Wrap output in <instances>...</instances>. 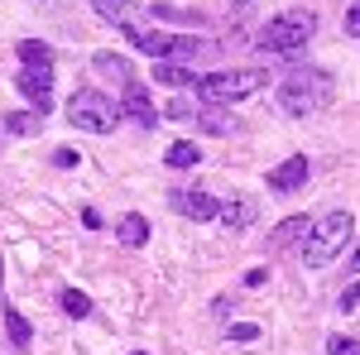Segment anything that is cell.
Returning <instances> with one entry per match:
<instances>
[{
    "mask_svg": "<svg viewBox=\"0 0 360 355\" xmlns=\"http://www.w3.org/2000/svg\"><path fill=\"white\" fill-rule=\"evenodd\" d=\"M120 101H111L106 91H96V86H77L72 96H68V120L86 130V135H111L115 125H120Z\"/></svg>",
    "mask_w": 360,
    "mask_h": 355,
    "instance_id": "4",
    "label": "cell"
},
{
    "mask_svg": "<svg viewBox=\"0 0 360 355\" xmlns=\"http://www.w3.org/2000/svg\"><path fill=\"white\" fill-rule=\"evenodd\" d=\"M130 355H149V351H130Z\"/></svg>",
    "mask_w": 360,
    "mask_h": 355,
    "instance_id": "28",
    "label": "cell"
},
{
    "mask_svg": "<svg viewBox=\"0 0 360 355\" xmlns=\"http://www.w3.org/2000/svg\"><path fill=\"white\" fill-rule=\"evenodd\" d=\"M264 82H269L264 67H221V72L197 77V96H202V106H231V101L255 96Z\"/></svg>",
    "mask_w": 360,
    "mask_h": 355,
    "instance_id": "3",
    "label": "cell"
},
{
    "mask_svg": "<svg viewBox=\"0 0 360 355\" xmlns=\"http://www.w3.org/2000/svg\"><path fill=\"white\" fill-rule=\"evenodd\" d=\"M39 125H44V115L39 110H15V115H5V135H39Z\"/></svg>",
    "mask_w": 360,
    "mask_h": 355,
    "instance_id": "17",
    "label": "cell"
},
{
    "mask_svg": "<svg viewBox=\"0 0 360 355\" xmlns=\"http://www.w3.org/2000/svg\"><path fill=\"white\" fill-rule=\"evenodd\" d=\"M351 231H356V217L351 212H322V217L312 221V231H307L303 240V264L307 269H322V264H332L336 254H346L351 245Z\"/></svg>",
    "mask_w": 360,
    "mask_h": 355,
    "instance_id": "2",
    "label": "cell"
},
{
    "mask_svg": "<svg viewBox=\"0 0 360 355\" xmlns=\"http://www.w3.org/2000/svg\"><path fill=\"white\" fill-rule=\"evenodd\" d=\"M63 312L68 317H91V298L77 293V288H63Z\"/></svg>",
    "mask_w": 360,
    "mask_h": 355,
    "instance_id": "20",
    "label": "cell"
},
{
    "mask_svg": "<svg viewBox=\"0 0 360 355\" xmlns=\"http://www.w3.org/2000/svg\"><path fill=\"white\" fill-rule=\"evenodd\" d=\"M173 207L193 221H221V202L207 197V192H173Z\"/></svg>",
    "mask_w": 360,
    "mask_h": 355,
    "instance_id": "10",
    "label": "cell"
},
{
    "mask_svg": "<svg viewBox=\"0 0 360 355\" xmlns=\"http://www.w3.org/2000/svg\"><path fill=\"white\" fill-rule=\"evenodd\" d=\"M154 82L164 86H197L193 67H183V63H154Z\"/></svg>",
    "mask_w": 360,
    "mask_h": 355,
    "instance_id": "16",
    "label": "cell"
},
{
    "mask_svg": "<svg viewBox=\"0 0 360 355\" xmlns=\"http://www.w3.org/2000/svg\"><path fill=\"white\" fill-rule=\"evenodd\" d=\"M336 307H341V312H356V307H360V283H346L341 298H336Z\"/></svg>",
    "mask_w": 360,
    "mask_h": 355,
    "instance_id": "22",
    "label": "cell"
},
{
    "mask_svg": "<svg viewBox=\"0 0 360 355\" xmlns=\"http://www.w3.org/2000/svg\"><path fill=\"white\" fill-rule=\"evenodd\" d=\"M120 110L135 120L139 130H154V125H159V110H154V101H149L144 82H125V91H120Z\"/></svg>",
    "mask_w": 360,
    "mask_h": 355,
    "instance_id": "7",
    "label": "cell"
},
{
    "mask_svg": "<svg viewBox=\"0 0 360 355\" xmlns=\"http://www.w3.org/2000/svg\"><path fill=\"white\" fill-rule=\"evenodd\" d=\"M231 341H259V327L255 322H236L231 327Z\"/></svg>",
    "mask_w": 360,
    "mask_h": 355,
    "instance_id": "23",
    "label": "cell"
},
{
    "mask_svg": "<svg viewBox=\"0 0 360 355\" xmlns=\"http://www.w3.org/2000/svg\"><path fill=\"white\" fill-rule=\"evenodd\" d=\"M91 10H96V15H106V20H111V25H120V29L149 25V10H144V5H135V0H91Z\"/></svg>",
    "mask_w": 360,
    "mask_h": 355,
    "instance_id": "8",
    "label": "cell"
},
{
    "mask_svg": "<svg viewBox=\"0 0 360 355\" xmlns=\"http://www.w3.org/2000/svg\"><path fill=\"white\" fill-rule=\"evenodd\" d=\"M327 355H360V341L356 336H332L327 341Z\"/></svg>",
    "mask_w": 360,
    "mask_h": 355,
    "instance_id": "21",
    "label": "cell"
},
{
    "mask_svg": "<svg viewBox=\"0 0 360 355\" xmlns=\"http://www.w3.org/2000/svg\"><path fill=\"white\" fill-rule=\"evenodd\" d=\"M307 231H312V221H307V217H288V221H278L274 231H269V250H288L293 240H307Z\"/></svg>",
    "mask_w": 360,
    "mask_h": 355,
    "instance_id": "11",
    "label": "cell"
},
{
    "mask_svg": "<svg viewBox=\"0 0 360 355\" xmlns=\"http://www.w3.org/2000/svg\"><path fill=\"white\" fill-rule=\"evenodd\" d=\"M20 58H25V67H20L15 86L25 91V101L39 115H49L53 110V49L44 39H20Z\"/></svg>",
    "mask_w": 360,
    "mask_h": 355,
    "instance_id": "1",
    "label": "cell"
},
{
    "mask_svg": "<svg viewBox=\"0 0 360 355\" xmlns=\"http://www.w3.org/2000/svg\"><path fill=\"white\" fill-rule=\"evenodd\" d=\"M82 226H86V231H101V212H91V207H86V212H82Z\"/></svg>",
    "mask_w": 360,
    "mask_h": 355,
    "instance_id": "26",
    "label": "cell"
},
{
    "mask_svg": "<svg viewBox=\"0 0 360 355\" xmlns=\"http://www.w3.org/2000/svg\"><path fill=\"white\" fill-rule=\"evenodd\" d=\"M5 331H10V341H15L20 351H29V341H34V327L25 322V312H15V307H5Z\"/></svg>",
    "mask_w": 360,
    "mask_h": 355,
    "instance_id": "18",
    "label": "cell"
},
{
    "mask_svg": "<svg viewBox=\"0 0 360 355\" xmlns=\"http://www.w3.org/2000/svg\"><path fill=\"white\" fill-rule=\"evenodd\" d=\"M351 273H360V245L351 250Z\"/></svg>",
    "mask_w": 360,
    "mask_h": 355,
    "instance_id": "27",
    "label": "cell"
},
{
    "mask_svg": "<svg viewBox=\"0 0 360 355\" xmlns=\"http://www.w3.org/2000/svg\"><path fill=\"white\" fill-rule=\"evenodd\" d=\"M197 125H202V130H212V135H231V130H236V120H231L221 106H202Z\"/></svg>",
    "mask_w": 360,
    "mask_h": 355,
    "instance_id": "19",
    "label": "cell"
},
{
    "mask_svg": "<svg viewBox=\"0 0 360 355\" xmlns=\"http://www.w3.org/2000/svg\"><path fill=\"white\" fill-rule=\"evenodd\" d=\"M115 235H120L125 250H139L144 240H149V221L139 217V212H130V217H120V231H115Z\"/></svg>",
    "mask_w": 360,
    "mask_h": 355,
    "instance_id": "13",
    "label": "cell"
},
{
    "mask_svg": "<svg viewBox=\"0 0 360 355\" xmlns=\"http://www.w3.org/2000/svg\"><path fill=\"white\" fill-rule=\"evenodd\" d=\"M53 164H58V168H72V164H77V154H72V149H58Z\"/></svg>",
    "mask_w": 360,
    "mask_h": 355,
    "instance_id": "25",
    "label": "cell"
},
{
    "mask_svg": "<svg viewBox=\"0 0 360 355\" xmlns=\"http://www.w3.org/2000/svg\"><path fill=\"white\" fill-rule=\"evenodd\" d=\"M317 34V15L312 10H283L259 29V49L264 53H298L307 39Z\"/></svg>",
    "mask_w": 360,
    "mask_h": 355,
    "instance_id": "5",
    "label": "cell"
},
{
    "mask_svg": "<svg viewBox=\"0 0 360 355\" xmlns=\"http://www.w3.org/2000/svg\"><path fill=\"white\" fill-rule=\"evenodd\" d=\"M164 164L168 168H197V164H202V149H197L193 139H173L168 154H164Z\"/></svg>",
    "mask_w": 360,
    "mask_h": 355,
    "instance_id": "14",
    "label": "cell"
},
{
    "mask_svg": "<svg viewBox=\"0 0 360 355\" xmlns=\"http://www.w3.org/2000/svg\"><path fill=\"white\" fill-rule=\"evenodd\" d=\"M307 154H293V159H283L278 168H269V192H298L307 183Z\"/></svg>",
    "mask_w": 360,
    "mask_h": 355,
    "instance_id": "9",
    "label": "cell"
},
{
    "mask_svg": "<svg viewBox=\"0 0 360 355\" xmlns=\"http://www.w3.org/2000/svg\"><path fill=\"white\" fill-rule=\"evenodd\" d=\"M91 67H96L101 77H115V82H135V77H130V58L111 53V49H101V53L91 58Z\"/></svg>",
    "mask_w": 360,
    "mask_h": 355,
    "instance_id": "12",
    "label": "cell"
},
{
    "mask_svg": "<svg viewBox=\"0 0 360 355\" xmlns=\"http://www.w3.org/2000/svg\"><path fill=\"white\" fill-rule=\"evenodd\" d=\"M341 29H346V39H360V0L346 10V25H341Z\"/></svg>",
    "mask_w": 360,
    "mask_h": 355,
    "instance_id": "24",
    "label": "cell"
},
{
    "mask_svg": "<svg viewBox=\"0 0 360 355\" xmlns=\"http://www.w3.org/2000/svg\"><path fill=\"white\" fill-rule=\"evenodd\" d=\"M327 86H332L327 72H293L278 86V106H283V115H307L327 101Z\"/></svg>",
    "mask_w": 360,
    "mask_h": 355,
    "instance_id": "6",
    "label": "cell"
},
{
    "mask_svg": "<svg viewBox=\"0 0 360 355\" xmlns=\"http://www.w3.org/2000/svg\"><path fill=\"white\" fill-rule=\"evenodd\" d=\"M221 221L231 226V231H245L250 221H255V202H250V197H231V202L221 207Z\"/></svg>",
    "mask_w": 360,
    "mask_h": 355,
    "instance_id": "15",
    "label": "cell"
}]
</instances>
